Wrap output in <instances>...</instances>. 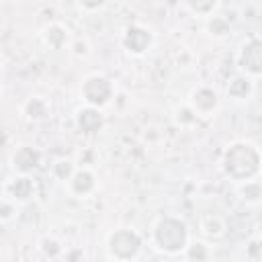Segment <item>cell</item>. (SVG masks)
<instances>
[{
	"mask_svg": "<svg viewBox=\"0 0 262 262\" xmlns=\"http://www.w3.org/2000/svg\"><path fill=\"white\" fill-rule=\"evenodd\" d=\"M188 4H190V8L192 10H196V12H209V10H213V6L217 4V0H188Z\"/></svg>",
	"mask_w": 262,
	"mask_h": 262,
	"instance_id": "16",
	"label": "cell"
},
{
	"mask_svg": "<svg viewBox=\"0 0 262 262\" xmlns=\"http://www.w3.org/2000/svg\"><path fill=\"white\" fill-rule=\"evenodd\" d=\"M37 160H39V154L33 149V147H20L16 154H14V166L23 172L31 170L37 166Z\"/></svg>",
	"mask_w": 262,
	"mask_h": 262,
	"instance_id": "10",
	"label": "cell"
},
{
	"mask_svg": "<svg viewBox=\"0 0 262 262\" xmlns=\"http://www.w3.org/2000/svg\"><path fill=\"white\" fill-rule=\"evenodd\" d=\"M33 190H35V186H33L31 178H27V176L16 178L14 184H12V194H14V199H20V201L29 199L33 194Z\"/></svg>",
	"mask_w": 262,
	"mask_h": 262,
	"instance_id": "12",
	"label": "cell"
},
{
	"mask_svg": "<svg viewBox=\"0 0 262 262\" xmlns=\"http://www.w3.org/2000/svg\"><path fill=\"white\" fill-rule=\"evenodd\" d=\"M260 166V156L250 143H233L223 158V170L227 176L235 180H246L252 178L258 172Z\"/></svg>",
	"mask_w": 262,
	"mask_h": 262,
	"instance_id": "1",
	"label": "cell"
},
{
	"mask_svg": "<svg viewBox=\"0 0 262 262\" xmlns=\"http://www.w3.org/2000/svg\"><path fill=\"white\" fill-rule=\"evenodd\" d=\"M45 37H47V43H49L51 47H59V45H61V41H57V37H59V39H66V33H63V29H61V27L53 25V27L45 29Z\"/></svg>",
	"mask_w": 262,
	"mask_h": 262,
	"instance_id": "14",
	"label": "cell"
},
{
	"mask_svg": "<svg viewBox=\"0 0 262 262\" xmlns=\"http://www.w3.org/2000/svg\"><path fill=\"white\" fill-rule=\"evenodd\" d=\"M76 121H78V127H80L82 131H88V133L96 131V129L102 125L100 113H98L96 108H92V106H90V108H82V111L78 113Z\"/></svg>",
	"mask_w": 262,
	"mask_h": 262,
	"instance_id": "7",
	"label": "cell"
},
{
	"mask_svg": "<svg viewBox=\"0 0 262 262\" xmlns=\"http://www.w3.org/2000/svg\"><path fill=\"white\" fill-rule=\"evenodd\" d=\"M239 63L250 74H262V41L254 39L242 47Z\"/></svg>",
	"mask_w": 262,
	"mask_h": 262,
	"instance_id": "5",
	"label": "cell"
},
{
	"mask_svg": "<svg viewBox=\"0 0 262 262\" xmlns=\"http://www.w3.org/2000/svg\"><path fill=\"white\" fill-rule=\"evenodd\" d=\"M70 188H72V192H76V194H88L92 188H94V176L90 174V172H86V170H80V172H76L74 176H72V180H70Z\"/></svg>",
	"mask_w": 262,
	"mask_h": 262,
	"instance_id": "8",
	"label": "cell"
},
{
	"mask_svg": "<svg viewBox=\"0 0 262 262\" xmlns=\"http://www.w3.org/2000/svg\"><path fill=\"white\" fill-rule=\"evenodd\" d=\"M192 102H194L196 111L209 113V111H213L215 104H217V94H215L213 90H209V88H201V90H196V92L192 94Z\"/></svg>",
	"mask_w": 262,
	"mask_h": 262,
	"instance_id": "9",
	"label": "cell"
},
{
	"mask_svg": "<svg viewBox=\"0 0 262 262\" xmlns=\"http://www.w3.org/2000/svg\"><path fill=\"white\" fill-rule=\"evenodd\" d=\"M151 43V35L141 27H131L125 33V47L131 53H143Z\"/></svg>",
	"mask_w": 262,
	"mask_h": 262,
	"instance_id": "6",
	"label": "cell"
},
{
	"mask_svg": "<svg viewBox=\"0 0 262 262\" xmlns=\"http://www.w3.org/2000/svg\"><path fill=\"white\" fill-rule=\"evenodd\" d=\"M188 258H207V250L201 246V244H196V246H190V250H188Z\"/></svg>",
	"mask_w": 262,
	"mask_h": 262,
	"instance_id": "18",
	"label": "cell"
},
{
	"mask_svg": "<svg viewBox=\"0 0 262 262\" xmlns=\"http://www.w3.org/2000/svg\"><path fill=\"white\" fill-rule=\"evenodd\" d=\"M80 4H82L84 8H88V10H94V8L102 6V4H104V0H80Z\"/></svg>",
	"mask_w": 262,
	"mask_h": 262,
	"instance_id": "20",
	"label": "cell"
},
{
	"mask_svg": "<svg viewBox=\"0 0 262 262\" xmlns=\"http://www.w3.org/2000/svg\"><path fill=\"white\" fill-rule=\"evenodd\" d=\"M27 111H29V115H31V117H35V119H41V117L45 115V104H43L41 100L33 98V100L27 104Z\"/></svg>",
	"mask_w": 262,
	"mask_h": 262,
	"instance_id": "17",
	"label": "cell"
},
{
	"mask_svg": "<svg viewBox=\"0 0 262 262\" xmlns=\"http://www.w3.org/2000/svg\"><path fill=\"white\" fill-rule=\"evenodd\" d=\"M154 237H156L158 248H162L168 254H176L186 248L188 231L182 221H178L174 217H166V219L158 221V225L154 229Z\"/></svg>",
	"mask_w": 262,
	"mask_h": 262,
	"instance_id": "2",
	"label": "cell"
},
{
	"mask_svg": "<svg viewBox=\"0 0 262 262\" xmlns=\"http://www.w3.org/2000/svg\"><path fill=\"white\" fill-rule=\"evenodd\" d=\"M227 92H229L233 98H244V96L250 92V82H248L246 78H235V80L229 84Z\"/></svg>",
	"mask_w": 262,
	"mask_h": 262,
	"instance_id": "13",
	"label": "cell"
},
{
	"mask_svg": "<svg viewBox=\"0 0 262 262\" xmlns=\"http://www.w3.org/2000/svg\"><path fill=\"white\" fill-rule=\"evenodd\" d=\"M55 170H57V174H59L61 178H66V176H70V172H72V164H70V162H57Z\"/></svg>",
	"mask_w": 262,
	"mask_h": 262,
	"instance_id": "19",
	"label": "cell"
},
{
	"mask_svg": "<svg viewBox=\"0 0 262 262\" xmlns=\"http://www.w3.org/2000/svg\"><path fill=\"white\" fill-rule=\"evenodd\" d=\"M201 229H203V233H207V235H211V237H219V235H223L225 223H223L219 217L209 215V217H205V219L201 221Z\"/></svg>",
	"mask_w": 262,
	"mask_h": 262,
	"instance_id": "11",
	"label": "cell"
},
{
	"mask_svg": "<svg viewBox=\"0 0 262 262\" xmlns=\"http://www.w3.org/2000/svg\"><path fill=\"white\" fill-rule=\"evenodd\" d=\"M111 92H113L111 82H108L106 78H102V76H92V78H88V80L84 82V86H82L84 100H86L88 104H92V106H102L104 102H108Z\"/></svg>",
	"mask_w": 262,
	"mask_h": 262,
	"instance_id": "4",
	"label": "cell"
},
{
	"mask_svg": "<svg viewBox=\"0 0 262 262\" xmlns=\"http://www.w3.org/2000/svg\"><path fill=\"white\" fill-rule=\"evenodd\" d=\"M242 194L248 201H260L262 199V186H258L254 182H246V186L242 188Z\"/></svg>",
	"mask_w": 262,
	"mask_h": 262,
	"instance_id": "15",
	"label": "cell"
},
{
	"mask_svg": "<svg viewBox=\"0 0 262 262\" xmlns=\"http://www.w3.org/2000/svg\"><path fill=\"white\" fill-rule=\"evenodd\" d=\"M141 248V239L137 233L129 231V229H119L111 235L108 239V252L113 258H119V260H129V258H135L137 252Z\"/></svg>",
	"mask_w": 262,
	"mask_h": 262,
	"instance_id": "3",
	"label": "cell"
}]
</instances>
